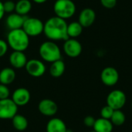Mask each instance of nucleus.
<instances>
[{
    "instance_id": "f704fd0d",
    "label": "nucleus",
    "mask_w": 132,
    "mask_h": 132,
    "mask_svg": "<svg viewBox=\"0 0 132 132\" xmlns=\"http://www.w3.org/2000/svg\"><path fill=\"white\" fill-rule=\"evenodd\" d=\"M0 1H2V0H0Z\"/></svg>"
},
{
    "instance_id": "b1692460",
    "label": "nucleus",
    "mask_w": 132,
    "mask_h": 132,
    "mask_svg": "<svg viewBox=\"0 0 132 132\" xmlns=\"http://www.w3.org/2000/svg\"><path fill=\"white\" fill-rule=\"evenodd\" d=\"M114 110L113 108H111L108 105H106V106L103 107L102 109L101 110V112H100L101 118L110 120L112 114H113V113H114Z\"/></svg>"
},
{
    "instance_id": "a878e982",
    "label": "nucleus",
    "mask_w": 132,
    "mask_h": 132,
    "mask_svg": "<svg viewBox=\"0 0 132 132\" xmlns=\"http://www.w3.org/2000/svg\"><path fill=\"white\" fill-rule=\"evenodd\" d=\"M10 95V91L7 85L0 84V100H4L9 98Z\"/></svg>"
},
{
    "instance_id": "0eeeda50",
    "label": "nucleus",
    "mask_w": 132,
    "mask_h": 132,
    "mask_svg": "<svg viewBox=\"0 0 132 132\" xmlns=\"http://www.w3.org/2000/svg\"><path fill=\"white\" fill-rule=\"evenodd\" d=\"M18 111V106L10 99L0 100V119H12Z\"/></svg>"
},
{
    "instance_id": "9d476101",
    "label": "nucleus",
    "mask_w": 132,
    "mask_h": 132,
    "mask_svg": "<svg viewBox=\"0 0 132 132\" xmlns=\"http://www.w3.org/2000/svg\"><path fill=\"white\" fill-rule=\"evenodd\" d=\"M63 51L65 54L71 58L77 57L82 52V45L76 39L69 38L63 43Z\"/></svg>"
},
{
    "instance_id": "423d86ee",
    "label": "nucleus",
    "mask_w": 132,
    "mask_h": 132,
    "mask_svg": "<svg viewBox=\"0 0 132 132\" xmlns=\"http://www.w3.org/2000/svg\"><path fill=\"white\" fill-rule=\"evenodd\" d=\"M127 101L126 94L121 90H114L107 97V105L115 110H121Z\"/></svg>"
},
{
    "instance_id": "f3484780",
    "label": "nucleus",
    "mask_w": 132,
    "mask_h": 132,
    "mask_svg": "<svg viewBox=\"0 0 132 132\" xmlns=\"http://www.w3.org/2000/svg\"><path fill=\"white\" fill-rule=\"evenodd\" d=\"M93 128L96 132H112L114 125L110 120L100 118L96 119Z\"/></svg>"
},
{
    "instance_id": "20e7f679",
    "label": "nucleus",
    "mask_w": 132,
    "mask_h": 132,
    "mask_svg": "<svg viewBox=\"0 0 132 132\" xmlns=\"http://www.w3.org/2000/svg\"><path fill=\"white\" fill-rule=\"evenodd\" d=\"M56 16L63 19L71 18L76 12V5L72 0H56L53 5Z\"/></svg>"
},
{
    "instance_id": "4be33fe9",
    "label": "nucleus",
    "mask_w": 132,
    "mask_h": 132,
    "mask_svg": "<svg viewBox=\"0 0 132 132\" xmlns=\"http://www.w3.org/2000/svg\"><path fill=\"white\" fill-rule=\"evenodd\" d=\"M83 26L79 23V22H72L67 24V35L69 38L76 39L81 35L83 32Z\"/></svg>"
},
{
    "instance_id": "a211bd4d",
    "label": "nucleus",
    "mask_w": 132,
    "mask_h": 132,
    "mask_svg": "<svg viewBox=\"0 0 132 132\" xmlns=\"http://www.w3.org/2000/svg\"><path fill=\"white\" fill-rule=\"evenodd\" d=\"M15 72L11 67L3 68L0 71V84L9 85L11 84L15 79Z\"/></svg>"
},
{
    "instance_id": "dca6fc26",
    "label": "nucleus",
    "mask_w": 132,
    "mask_h": 132,
    "mask_svg": "<svg viewBox=\"0 0 132 132\" xmlns=\"http://www.w3.org/2000/svg\"><path fill=\"white\" fill-rule=\"evenodd\" d=\"M67 130L65 122L58 118H52L46 125V132H67Z\"/></svg>"
},
{
    "instance_id": "7c9ffc66",
    "label": "nucleus",
    "mask_w": 132,
    "mask_h": 132,
    "mask_svg": "<svg viewBox=\"0 0 132 132\" xmlns=\"http://www.w3.org/2000/svg\"><path fill=\"white\" fill-rule=\"evenodd\" d=\"M32 1L37 4H43V3H45L47 0H32Z\"/></svg>"
},
{
    "instance_id": "bb28decb",
    "label": "nucleus",
    "mask_w": 132,
    "mask_h": 132,
    "mask_svg": "<svg viewBox=\"0 0 132 132\" xmlns=\"http://www.w3.org/2000/svg\"><path fill=\"white\" fill-rule=\"evenodd\" d=\"M9 49V45L6 41L3 39H0V57L4 56Z\"/></svg>"
},
{
    "instance_id": "c756f323",
    "label": "nucleus",
    "mask_w": 132,
    "mask_h": 132,
    "mask_svg": "<svg viewBox=\"0 0 132 132\" xmlns=\"http://www.w3.org/2000/svg\"><path fill=\"white\" fill-rule=\"evenodd\" d=\"M5 11H4V8H3V2L2 1H0V20L2 19V18L4 17L5 15Z\"/></svg>"
},
{
    "instance_id": "f257e3e1",
    "label": "nucleus",
    "mask_w": 132,
    "mask_h": 132,
    "mask_svg": "<svg viewBox=\"0 0 132 132\" xmlns=\"http://www.w3.org/2000/svg\"><path fill=\"white\" fill-rule=\"evenodd\" d=\"M43 33L51 41L67 40L69 39L67 35V23L65 19L57 16H53L44 23Z\"/></svg>"
},
{
    "instance_id": "5701e85b",
    "label": "nucleus",
    "mask_w": 132,
    "mask_h": 132,
    "mask_svg": "<svg viewBox=\"0 0 132 132\" xmlns=\"http://www.w3.org/2000/svg\"><path fill=\"white\" fill-rule=\"evenodd\" d=\"M110 121L114 126H121L126 121V116L121 110H115Z\"/></svg>"
},
{
    "instance_id": "f03ea898",
    "label": "nucleus",
    "mask_w": 132,
    "mask_h": 132,
    "mask_svg": "<svg viewBox=\"0 0 132 132\" xmlns=\"http://www.w3.org/2000/svg\"><path fill=\"white\" fill-rule=\"evenodd\" d=\"M7 43L13 51L24 52L29 46V36L22 29L10 30L7 36Z\"/></svg>"
},
{
    "instance_id": "cd10ccee",
    "label": "nucleus",
    "mask_w": 132,
    "mask_h": 132,
    "mask_svg": "<svg viewBox=\"0 0 132 132\" xmlns=\"http://www.w3.org/2000/svg\"><path fill=\"white\" fill-rule=\"evenodd\" d=\"M101 3L106 9H113L117 4V0H101Z\"/></svg>"
},
{
    "instance_id": "393cba45",
    "label": "nucleus",
    "mask_w": 132,
    "mask_h": 132,
    "mask_svg": "<svg viewBox=\"0 0 132 132\" xmlns=\"http://www.w3.org/2000/svg\"><path fill=\"white\" fill-rule=\"evenodd\" d=\"M3 8L5 13H12V12H14L15 9V3L11 0L5 1V2H3Z\"/></svg>"
},
{
    "instance_id": "ddd939ff",
    "label": "nucleus",
    "mask_w": 132,
    "mask_h": 132,
    "mask_svg": "<svg viewBox=\"0 0 132 132\" xmlns=\"http://www.w3.org/2000/svg\"><path fill=\"white\" fill-rule=\"evenodd\" d=\"M96 19V13L94 10L90 8H86L83 9L80 15L78 22L83 27H89L92 26Z\"/></svg>"
},
{
    "instance_id": "473e14b6",
    "label": "nucleus",
    "mask_w": 132,
    "mask_h": 132,
    "mask_svg": "<svg viewBox=\"0 0 132 132\" xmlns=\"http://www.w3.org/2000/svg\"><path fill=\"white\" fill-rule=\"evenodd\" d=\"M90 132H96V131H90Z\"/></svg>"
},
{
    "instance_id": "f8f14e48",
    "label": "nucleus",
    "mask_w": 132,
    "mask_h": 132,
    "mask_svg": "<svg viewBox=\"0 0 132 132\" xmlns=\"http://www.w3.org/2000/svg\"><path fill=\"white\" fill-rule=\"evenodd\" d=\"M30 93L25 87H19L15 90L12 94V100L14 103L18 106H24L26 105L30 101Z\"/></svg>"
},
{
    "instance_id": "412c9836",
    "label": "nucleus",
    "mask_w": 132,
    "mask_h": 132,
    "mask_svg": "<svg viewBox=\"0 0 132 132\" xmlns=\"http://www.w3.org/2000/svg\"><path fill=\"white\" fill-rule=\"evenodd\" d=\"M12 122L14 128L19 131H25L28 128V121L26 118L22 114H16L12 118Z\"/></svg>"
},
{
    "instance_id": "7ed1b4c3",
    "label": "nucleus",
    "mask_w": 132,
    "mask_h": 132,
    "mask_svg": "<svg viewBox=\"0 0 132 132\" xmlns=\"http://www.w3.org/2000/svg\"><path fill=\"white\" fill-rule=\"evenodd\" d=\"M40 57L46 62L53 63L61 60V50L59 46L53 41L49 40L43 43L39 49Z\"/></svg>"
},
{
    "instance_id": "4468645a",
    "label": "nucleus",
    "mask_w": 132,
    "mask_h": 132,
    "mask_svg": "<svg viewBox=\"0 0 132 132\" xmlns=\"http://www.w3.org/2000/svg\"><path fill=\"white\" fill-rule=\"evenodd\" d=\"M10 65L15 69H21L26 67L27 63V57L24 52L13 51L9 56Z\"/></svg>"
},
{
    "instance_id": "c85d7f7f",
    "label": "nucleus",
    "mask_w": 132,
    "mask_h": 132,
    "mask_svg": "<svg viewBox=\"0 0 132 132\" xmlns=\"http://www.w3.org/2000/svg\"><path fill=\"white\" fill-rule=\"evenodd\" d=\"M95 121H96V119L93 116H87L84 119V124L87 128H93Z\"/></svg>"
},
{
    "instance_id": "1a4fd4ad",
    "label": "nucleus",
    "mask_w": 132,
    "mask_h": 132,
    "mask_svg": "<svg viewBox=\"0 0 132 132\" xmlns=\"http://www.w3.org/2000/svg\"><path fill=\"white\" fill-rule=\"evenodd\" d=\"M101 80L104 85L108 87H113L116 85L119 80V73L114 67H105L101 71Z\"/></svg>"
},
{
    "instance_id": "6ab92c4d",
    "label": "nucleus",
    "mask_w": 132,
    "mask_h": 132,
    "mask_svg": "<svg viewBox=\"0 0 132 132\" xmlns=\"http://www.w3.org/2000/svg\"><path fill=\"white\" fill-rule=\"evenodd\" d=\"M66 66L64 62L62 60H56L52 63L50 67V73L54 78L60 77L65 72Z\"/></svg>"
},
{
    "instance_id": "aec40b11",
    "label": "nucleus",
    "mask_w": 132,
    "mask_h": 132,
    "mask_svg": "<svg viewBox=\"0 0 132 132\" xmlns=\"http://www.w3.org/2000/svg\"><path fill=\"white\" fill-rule=\"evenodd\" d=\"M32 2L30 0H19L15 3V12L17 14L26 16L32 9Z\"/></svg>"
},
{
    "instance_id": "39448f33",
    "label": "nucleus",
    "mask_w": 132,
    "mask_h": 132,
    "mask_svg": "<svg viewBox=\"0 0 132 132\" xmlns=\"http://www.w3.org/2000/svg\"><path fill=\"white\" fill-rule=\"evenodd\" d=\"M22 29L29 37H34L43 32L44 23L38 18L26 17Z\"/></svg>"
},
{
    "instance_id": "2f4dec72",
    "label": "nucleus",
    "mask_w": 132,
    "mask_h": 132,
    "mask_svg": "<svg viewBox=\"0 0 132 132\" xmlns=\"http://www.w3.org/2000/svg\"><path fill=\"white\" fill-rule=\"evenodd\" d=\"M67 132H73V131L70 130V129H67Z\"/></svg>"
},
{
    "instance_id": "2eb2a0df",
    "label": "nucleus",
    "mask_w": 132,
    "mask_h": 132,
    "mask_svg": "<svg viewBox=\"0 0 132 132\" xmlns=\"http://www.w3.org/2000/svg\"><path fill=\"white\" fill-rule=\"evenodd\" d=\"M26 19V16L17 14L16 12L10 13L7 16L6 20H5L6 26L10 30L22 29Z\"/></svg>"
},
{
    "instance_id": "6e6552de",
    "label": "nucleus",
    "mask_w": 132,
    "mask_h": 132,
    "mask_svg": "<svg viewBox=\"0 0 132 132\" xmlns=\"http://www.w3.org/2000/svg\"><path fill=\"white\" fill-rule=\"evenodd\" d=\"M25 68L27 73L33 77H42L46 70V66L43 62L37 59H32L28 60Z\"/></svg>"
},
{
    "instance_id": "9b49d317",
    "label": "nucleus",
    "mask_w": 132,
    "mask_h": 132,
    "mask_svg": "<svg viewBox=\"0 0 132 132\" xmlns=\"http://www.w3.org/2000/svg\"><path fill=\"white\" fill-rule=\"evenodd\" d=\"M38 109L43 115L46 117H52L56 114L58 107L56 102L53 100L43 99L39 103Z\"/></svg>"
},
{
    "instance_id": "72a5a7b5",
    "label": "nucleus",
    "mask_w": 132,
    "mask_h": 132,
    "mask_svg": "<svg viewBox=\"0 0 132 132\" xmlns=\"http://www.w3.org/2000/svg\"><path fill=\"white\" fill-rule=\"evenodd\" d=\"M131 108H132V101H131Z\"/></svg>"
}]
</instances>
